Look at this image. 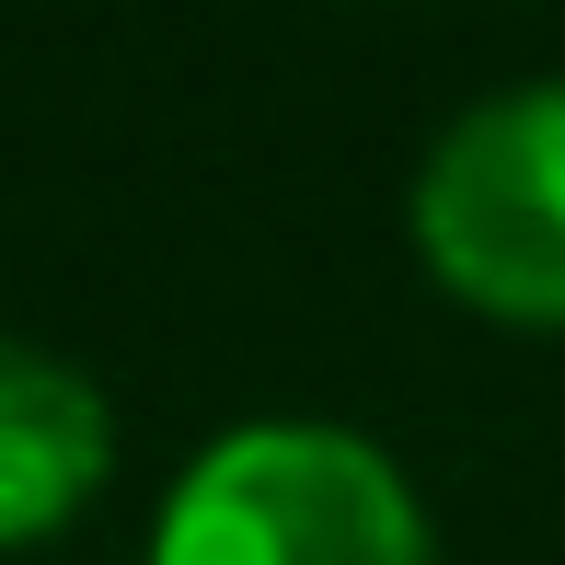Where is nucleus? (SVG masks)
I'll list each match as a JSON object with an SVG mask.
<instances>
[{"label":"nucleus","instance_id":"obj_1","mask_svg":"<svg viewBox=\"0 0 565 565\" xmlns=\"http://www.w3.org/2000/svg\"><path fill=\"white\" fill-rule=\"evenodd\" d=\"M150 565H439V531L370 427L243 416L173 473Z\"/></svg>","mask_w":565,"mask_h":565},{"label":"nucleus","instance_id":"obj_3","mask_svg":"<svg viewBox=\"0 0 565 565\" xmlns=\"http://www.w3.org/2000/svg\"><path fill=\"white\" fill-rule=\"evenodd\" d=\"M116 473V404L82 358L0 335V554L58 543Z\"/></svg>","mask_w":565,"mask_h":565},{"label":"nucleus","instance_id":"obj_2","mask_svg":"<svg viewBox=\"0 0 565 565\" xmlns=\"http://www.w3.org/2000/svg\"><path fill=\"white\" fill-rule=\"evenodd\" d=\"M416 254L497 323H565V70L461 105L416 162Z\"/></svg>","mask_w":565,"mask_h":565}]
</instances>
